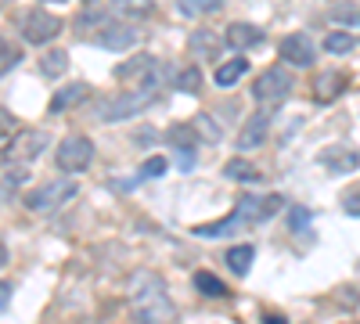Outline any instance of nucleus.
Wrapping results in <instances>:
<instances>
[{"mask_svg":"<svg viewBox=\"0 0 360 324\" xmlns=\"http://www.w3.org/2000/svg\"><path fill=\"white\" fill-rule=\"evenodd\" d=\"M18 29H22V40L33 44V47H44L51 44L58 33H62V18L44 11V8H29V11H18Z\"/></svg>","mask_w":360,"mask_h":324,"instance_id":"obj_4","label":"nucleus"},{"mask_svg":"<svg viewBox=\"0 0 360 324\" xmlns=\"http://www.w3.org/2000/svg\"><path fill=\"white\" fill-rule=\"evenodd\" d=\"M119 18V8L112 4H94V8H83L76 15V29H83V33H98V29H105L108 22Z\"/></svg>","mask_w":360,"mask_h":324,"instance_id":"obj_14","label":"nucleus"},{"mask_svg":"<svg viewBox=\"0 0 360 324\" xmlns=\"http://www.w3.org/2000/svg\"><path fill=\"white\" fill-rule=\"evenodd\" d=\"M252 259H256V249H252V245H234V249L227 252V267H231L238 278H245L249 267H252Z\"/></svg>","mask_w":360,"mask_h":324,"instance_id":"obj_21","label":"nucleus"},{"mask_svg":"<svg viewBox=\"0 0 360 324\" xmlns=\"http://www.w3.org/2000/svg\"><path fill=\"white\" fill-rule=\"evenodd\" d=\"M25 176H29V166H8V176H4V181L15 188V184H22V181H25Z\"/></svg>","mask_w":360,"mask_h":324,"instance_id":"obj_32","label":"nucleus"},{"mask_svg":"<svg viewBox=\"0 0 360 324\" xmlns=\"http://www.w3.org/2000/svg\"><path fill=\"white\" fill-rule=\"evenodd\" d=\"M11 296H15V288H11V281H0V313H4V310L11 306Z\"/></svg>","mask_w":360,"mask_h":324,"instance_id":"obj_34","label":"nucleus"},{"mask_svg":"<svg viewBox=\"0 0 360 324\" xmlns=\"http://www.w3.org/2000/svg\"><path fill=\"white\" fill-rule=\"evenodd\" d=\"M346 72H324V76H317V83H314V98L321 101V105H328V101H335L342 91H346Z\"/></svg>","mask_w":360,"mask_h":324,"instance_id":"obj_15","label":"nucleus"},{"mask_svg":"<svg viewBox=\"0 0 360 324\" xmlns=\"http://www.w3.org/2000/svg\"><path fill=\"white\" fill-rule=\"evenodd\" d=\"M317 162L332 173V176H346V173H353V169L360 166V155H356L353 148H342V144H328V148L317 155Z\"/></svg>","mask_w":360,"mask_h":324,"instance_id":"obj_11","label":"nucleus"},{"mask_svg":"<svg viewBox=\"0 0 360 324\" xmlns=\"http://www.w3.org/2000/svg\"><path fill=\"white\" fill-rule=\"evenodd\" d=\"M127 306H130V320L134 324H173L176 320V306L166 296V281L155 271L134 274Z\"/></svg>","mask_w":360,"mask_h":324,"instance_id":"obj_1","label":"nucleus"},{"mask_svg":"<svg viewBox=\"0 0 360 324\" xmlns=\"http://www.w3.org/2000/svg\"><path fill=\"white\" fill-rule=\"evenodd\" d=\"M310 220H314V213L307 209V205H288V227H292L295 234H303V231L310 227Z\"/></svg>","mask_w":360,"mask_h":324,"instance_id":"obj_29","label":"nucleus"},{"mask_svg":"<svg viewBox=\"0 0 360 324\" xmlns=\"http://www.w3.org/2000/svg\"><path fill=\"white\" fill-rule=\"evenodd\" d=\"M220 11V0H184L180 4V15H213Z\"/></svg>","mask_w":360,"mask_h":324,"instance_id":"obj_30","label":"nucleus"},{"mask_svg":"<svg viewBox=\"0 0 360 324\" xmlns=\"http://www.w3.org/2000/svg\"><path fill=\"white\" fill-rule=\"evenodd\" d=\"M11 130H15V115H11L8 108H0V141H4Z\"/></svg>","mask_w":360,"mask_h":324,"instance_id":"obj_33","label":"nucleus"},{"mask_svg":"<svg viewBox=\"0 0 360 324\" xmlns=\"http://www.w3.org/2000/svg\"><path fill=\"white\" fill-rule=\"evenodd\" d=\"M342 209H346V216H360V191L349 195V198L342 202Z\"/></svg>","mask_w":360,"mask_h":324,"instance_id":"obj_35","label":"nucleus"},{"mask_svg":"<svg viewBox=\"0 0 360 324\" xmlns=\"http://www.w3.org/2000/svg\"><path fill=\"white\" fill-rule=\"evenodd\" d=\"M155 72H159V58H152V54H137V58H130V62H123V65L115 69V79H119V83L141 79V86H144Z\"/></svg>","mask_w":360,"mask_h":324,"instance_id":"obj_12","label":"nucleus"},{"mask_svg":"<svg viewBox=\"0 0 360 324\" xmlns=\"http://www.w3.org/2000/svg\"><path fill=\"white\" fill-rule=\"evenodd\" d=\"M76 195H79V184L69 181V176H58V181H47V184H40V188H33L25 195V209L29 213H51V209L65 205Z\"/></svg>","mask_w":360,"mask_h":324,"instance_id":"obj_3","label":"nucleus"},{"mask_svg":"<svg viewBox=\"0 0 360 324\" xmlns=\"http://www.w3.org/2000/svg\"><path fill=\"white\" fill-rule=\"evenodd\" d=\"M224 176L227 181H238V184H252V181H259V169L249 159H231L224 166Z\"/></svg>","mask_w":360,"mask_h":324,"instance_id":"obj_20","label":"nucleus"},{"mask_svg":"<svg viewBox=\"0 0 360 324\" xmlns=\"http://www.w3.org/2000/svg\"><path fill=\"white\" fill-rule=\"evenodd\" d=\"M191 130H195L202 141H209V144H213V141H220V127L213 123V115H195Z\"/></svg>","mask_w":360,"mask_h":324,"instance_id":"obj_27","label":"nucleus"},{"mask_svg":"<svg viewBox=\"0 0 360 324\" xmlns=\"http://www.w3.org/2000/svg\"><path fill=\"white\" fill-rule=\"evenodd\" d=\"M169 144H173V152H195L198 148V134L188 123H176L169 130Z\"/></svg>","mask_w":360,"mask_h":324,"instance_id":"obj_24","label":"nucleus"},{"mask_svg":"<svg viewBox=\"0 0 360 324\" xmlns=\"http://www.w3.org/2000/svg\"><path fill=\"white\" fill-rule=\"evenodd\" d=\"M188 51L195 58H217L220 54V37L213 33V29H195V33L188 37Z\"/></svg>","mask_w":360,"mask_h":324,"instance_id":"obj_16","label":"nucleus"},{"mask_svg":"<svg viewBox=\"0 0 360 324\" xmlns=\"http://www.w3.org/2000/svg\"><path fill=\"white\" fill-rule=\"evenodd\" d=\"M195 288L202 292L205 299H224V296H227V285H224L217 274H209V271H198V274H195Z\"/></svg>","mask_w":360,"mask_h":324,"instance_id":"obj_22","label":"nucleus"},{"mask_svg":"<svg viewBox=\"0 0 360 324\" xmlns=\"http://www.w3.org/2000/svg\"><path fill=\"white\" fill-rule=\"evenodd\" d=\"M54 162H58L62 173H83L90 162H94V141H90L86 134H69L62 144H58Z\"/></svg>","mask_w":360,"mask_h":324,"instance_id":"obj_6","label":"nucleus"},{"mask_svg":"<svg viewBox=\"0 0 360 324\" xmlns=\"http://www.w3.org/2000/svg\"><path fill=\"white\" fill-rule=\"evenodd\" d=\"M69 69V54L65 51H47L44 58H40V72L47 76V79H58Z\"/></svg>","mask_w":360,"mask_h":324,"instance_id":"obj_25","label":"nucleus"},{"mask_svg":"<svg viewBox=\"0 0 360 324\" xmlns=\"http://www.w3.org/2000/svg\"><path fill=\"white\" fill-rule=\"evenodd\" d=\"M137 25L134 22H123V18H115V22H108L105 29H98V33L94 37H90V40H94L98 47H105V51H127V47H134L137 44Z\"/></svg>","mask_w":360,"mask_h":324,"instance_id":"obj_8","label":"nucleus"},{"mask_svg":"<svg viewBox=\"0 0 360 324\" xmlns=\"http://www.w3.org/2000/svg\"><path fill=\"white\" fill-rule=\"evenodd\" d=\"M281 58L288 65H295V69H310L317 62V47H314L310 33H288L281 40Z\"/></svg>","mask_w":360,"mask_h":324,"instance_id":"obj_9","label":"nucleus"},{"mask_svg":"<svg viewBox=\"0 0 360 324\" xmlns=\"http://www.w3.org/2000/svg\"><path fill=\"white\" fill-rule=\"evenodd\" d=\"M8 263V245H4V238H0V267Z\"/></svg>","mask_w":360,"mask_h":324,"instance_id":"obj_37","label":"nucleus"},{"mask_svg":"<svg viewBox=\"0 0 360 324\" xmlns=\"http://www.w3.org/2000/svg\"><path fill=\"white\" fill-rule=\"evenodd\" d=\"M356 47V40L349 33H328L324 37V51H332V54H349Z\"/></svg>","mask_w":360,"mask_h":324,"instance_id":"obj_28","label":"nucleus"},{"mask_svg":"<svg viewBox=\"0 0 360 324\" xmlns=\"http://www.w3.org/2000/svg\"><path fill=\"white\" fill-rule=\"evenodd\" d=\"M86 91H90L86 83H69V86H62V91H58V94L51 98V112L58 115V112H69V108H76V105L86 98Z\"/></svg>","mask_w":360,"mask_h":324,"instance_id":"obj_17","label":"nucleus"},{"mask_svg":"<svg viewBox=\"0 0 360 324\" xmlns=\"http://www.w3.org/2000/svg\"><path fill=\"white\" fill-rule=\"evenodd\" d=\"M238 227H245V220L238 216V213H231V216L213 220V223H198V227H195V234H198V238H224V234H234Z\"/></svg>","mask_w":360,"mask_h":324,"instance_id":"obj_18","label":"nucleus"},{"mask_svg":"<svg viewBox=\"0 0 360 324\" xmlns=\"http://www.w3.org/2000/svg\"><path fill=\"white\" fill-rule=\"evenodd\" d=\"M263 324H288L281 313H263Z\"/></svg>","mask_w":360,"mask_h":324,"instance_id":"obj_36","label":"nucleus"},{"mask_svg":"<svg viewBox=\"0 0 360 324\" xmlns=\"http://www.w3.org/2000/svg\"><path fill=\"white\" fill-rule=\"evenodd\" d=\"M270 119H274V112H270V108H263V112L249 115L245 127H242V134H238V148H242V152L259 148V144L266 141V134H270Z\"/></svg>","mask_w":360,"mask_h":324,"instance_id":"obj_10","label":"nucleus"},{"mask_svg":"<svg viewBox=\"0 0 360 324\" xmlns=\"http://www.w3.org/2000/svg\"><path fill=\"white\" fill-rule=\"evenodd\" d=\"M224 40L234 47V51H249V47H259L263 44V29L252 25V22H231L224 29Z\"/></svg>","mask_w":360,"mask_h":324,"instance_id":"obj_13","label":"nucleus"},{"mask_svg":"<svg viewBox=\"0 0 360 324\" xmlns=\"http://www.w3.org/2000/svg\"><path fill=\"white\" fill-rule=\"evenodd\" d=\"M245 72H249V62H245L242 54H238V58H231V62H224V65L217 69V76H213V79H217V86H224V91H227V86H234Z\"/></svg>","mask_w":360,"mask_h":324,"instance_id":"obj_19","label":"nucleus"},{"mask_svg":"<svg viewBox=\"0 0 360 324\" xmlns=\"http://www.w3.org/2000/svg\"><path fill=\"white\" fill-rule=\"evenodd\" d=\"M18 62H22V51H18L4 33H0V72H11Z\"/></svg>","mask_w":360,"mask_h":324,"instance_id":"obj_26","label":"nucleus"},{"mask_svg":"<svg viewBox=\"0 0 360 324\" xmlns=\"http://www.w3.org/2000/svg\"><path fill=\"white\" fill-rule=\"evenodd\" d=\"M166 166H169V162H166L162 155H152V159H144V166H141L137 176H141V181H155V176L166 173Z\"/></svg>","mask_w":360,"mask_h":324,"instance_id":"obj_31","label":"nucleus"},{"mask_svg":"<svg viewBox=\"0 0 360 324\" xmlns=\"http://www.w3.org/2000/svg\"><path fill=\"white\" fill-rule=\"evenodd\" d=\"M47 144H51L47 130H22V134L11 137V144L4 148V162L8 166H33L44 155Z\"/></svg>","mask_w":360,"mask_h":324,"instance_id":"obj_5","label":"nucleus"},{"mask_svg":"<svg viewBox=\"0 0 360 324\" xmlns=\"http://www.w3.org/2000/svg\"><path fill=\"white\" fill-rule=\"evenodd\" d=\"M173 86L184 94H198L202 91V69L198 65H184L180 72H173Z\"/></svg>","mask_w":360,"mask_h":324,"instance_id":"obj_23","label":"nucleus"},{"mask_svg":"<svg viewBox=\"0 0 360 324\" xmlns=\"http://www.w3.org/2000/svg\"><path fill=\"white\" fill-rule=\"evenodd\" d=\"M292 94V76H288V69H266V72H259L256 76V83H252V98L259 101V105H266L270 112H274L285 98Z\"/></svg>","mask_w":360,"mask_h":324,"instance_id":"obj_7","label":"nucleus"},{"mask_svg":"<svg viewBox=\"0 0 360 324\" xmlns=\"http://www.w3.org/2000/svg\"><path fill=\"white\" fill-rule=\"evenodd\" d=\"M155 101H159L155 91H127V94H115V98H101L94 115L101 123H119V119H134L137 112H144Z\"/></svg>","mask_w":360,"mask_h":324,"instance_id":"obj_2","label":"nucleus"}]
</instances>
